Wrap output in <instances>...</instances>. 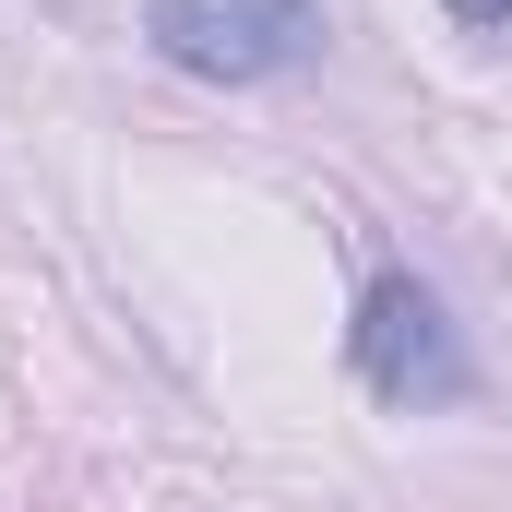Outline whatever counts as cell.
I'll return each instance as SVG.
<instances>
[{"mask_svg": "<svg viewBox=\"0 0 512 512\" xmlns=\"http://www.w3.org/2000/svg\"><path fill=\"white\" fill-rule=\"evenodd\" d=\"M441 12H453L465 36H512V0H441Z\"/></svg>", "mask_w": 512, "mask_h": 512, "instance_id": "3", "label": "cell"}, {"mask_svg": "<svg viewBox=\"0 0 512 512\" xmlns=\"http://www.w3.org/2000/svg\"><path fill=\"white\" fill-rule=\"evenodd\" d=\"M143 36L191 84H274L322 48V0H143Z\"/></svg>", "mask_w": 512, "mask_h": 512, "instance_id": "2", "label": "cell"}, {"mask_svg": "<svg viewBox=\"0 0 512 512\" xmlns=\"http://www.w3.org/2000/svg\"><path fill=\"white\" fill-rule=\"evenodd\" d=\"M346 358H358V382L382 393L393 417H429V405H465V393H477V358H465L453 310H441L417 274H370V286H358Z\"/></svg>", "mask_w": 512, "mask_h": 512, "instance_id": "1", "label": "cell"}]
</instances>
